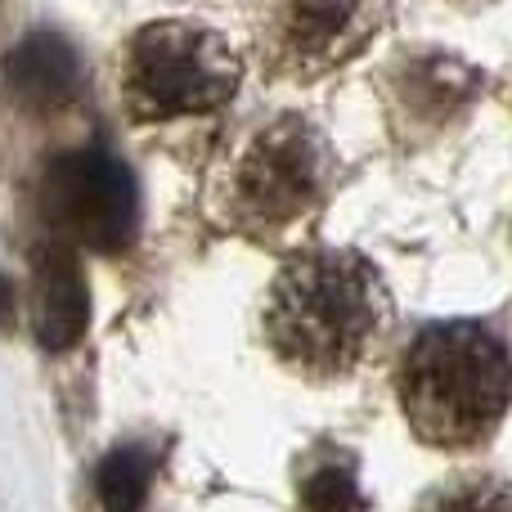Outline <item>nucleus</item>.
I'll list each match as a JSON object with an SVG mask.
<instances>
[{
	"mask_svg": "<svg viewBox=\"0 0 512 512\" xmlns=\"http://www.w3.org/2000/svg\"><path fill=\"white\" fill-rule=\"evenodd\" d=\"M391 292L373 261L346 248H310L283 261L265 301V342L306 382L351 378L387 337Z\"/></svg>",
	"mask_w": 512,
	"mask_h": 512,
	"instance_id": "1",
	"label": "nucleus"
},
{
	"mask_svg": "<svg viewBox=\"0 0 512 512\" xmlns=\"http://www.w3.org/2000/svg\"><path fill=\"white\" fill-rule=\"evenodd\" d=\"M409 432L432 450H477L512 405V351L477 319L427 324L396 373Z\"/></svg>",
	"mask_w": 512,
	"mask_h": 512,
	"instance_id": "2",
	"label": "nucleus"
},
{
	"mask_svg": "<svg viewBox=\"0 0 512 512\" xmlns=\"http://www.w3.org/2000/svg\"><path fill=\"white\" fill-rule=\"evenodd\" d=\"M337 189V153L310 117L283 113L239 140L212 189L216 216L256 243H274Z\"/></svg>",
	"mask_w": 512,
	"mask_h": 512,
	"instance_id": "3",
	"label": "nucleus"
},
{
	"mask_svg": "<svg viewBox=\"0 0 512 512\" xmlns=\"http://www.w3.org/2000/svg\"><path fill=\"white\" fill-rule=\"evenodd\" d=\"M243 63L203 23H149L122 59V99L135 122H176L216 113L239 95Z\"/></svg>",
	"mask_w": 512,
	"mask_h": 512,
	"instance_id": "4",
	"label": "nucleus"
},
{
	"mask_svg": "<svg viewBox=\"0 0 512 512\" xmlns=\"http://www.w3.org/2000/svg\"><path fill=\"white\" fill-rule=\"evenodd\" d=\"M41 203L50 221L90 252H122L135 239V180L104 149L54 158L45 171Z\"/></svg>",
	"mask_w": 512,
	"mask_h": 512,
	"instance_id": "5",
	"label": "nucleus"
},
{
	"mask_svg": "<svg viewBox=\"0 0 512 512\" xmlns=\"http://www.w3.org/2000/svg\"><path fill=\"white\" fill-rule=\"evenodd\" d=\"M378 27L373 0H279L265 23V63L283 77H324Z\"/></svg>",
	"mask_w": 512,
	"mask_h": 512,
	"instance_id": "6",
	"label": "nucleus"
},
{
	"mask_svg": "<svg viewBox=\"0 0 512 512\" xmlns=\"http://www.w3.org/2000/svg\"><path fill=\"white\" fill-rule=\"evenodd\" d=\"M481 90V72L459 54H400L382 77L387 122L400 140H436L472 108Z\"/></svg>",
	"mask_w": 512,
	"mask_h": 512,
	"instance_id": "7",
	"label": "nucleus"
},
{
	"mask_svg": "<svg viewBox=\"0 0 512 512\" xmlns=\"http://www.w3.org/2000/svg\"><path fill=\"white\" fill-rule=\"evenodd\" d=\"M90 324V292L77 256L63 243H45L32 261V328L45 351H68Z\"/></svg>",
	"mask_w": 512,
	"mask_h": 512,
	"instance_id": "8",
	"label": "nucleus"
},
{
	"mask_svg": "<svg viewBox=\"0 0 512 512\" xmlns=\"http://www.w3.org/2000/svg\"><path fill=\"white\" fill-rule=\"evenodd\" d=\"M77 54L59 32H32L14 45L5 63V81L27 108H59L77 90Z\"/></svg>",
	"mask_w": 512,
	"mask_h": 512,
	"instance_id": "9",
	"label": "nucleus"
},
{
	"mask_svg": "<svg viewBox=\"0 0 512 512\" xmlns=\"http://www.w3.org/2000/svg\"><path fill=\"white\" fill-rule=\"evenodd\" d=\"M414 512H512V481L468 472V477L436 486Z\"/></svg>",
	"mask_w": 512,
	"mask_h": 512,
	"instance_id": "10",
	"label": "nucleus"
},
{
	"mask_svg": "<svg viewBox=\"0 0 512 512\" xmlns=\"http://www.w3.org/2000/svg\"><path fill=\"white\" fill-rule=\"evenodd\" d=\"M144 490H149V454L126 445L113 450L99 468V504L104 512H140Z\"/></svg>",
	"mask_w": 512,
	"mask_h": 512,
	"instance_id": "11",
	"label": "nucleus"
},
{
	"mask_svg": "<svg viewBox=\"0 0 512 512\" xmlns=\"http://www.w3.org/2000/svg\"><path fill=\"white\" fill-rule=\"evenodd\" d=\"M360 508H364L360 481L342 463H324L319 472H310L301 481V512H360Z\"/></svg>",
	"mask_w": 512,
	"mask_h": 512,
	"instance_id": "12",
	"label": "nucleus"
},
{
	"mask_svg": "<svg viewBox=\"0 0 512 512\" xmlns=\"http://www.w3.org/2000/svg\"><path fill=\"white\" fill-rule=\"evenodd\" d=\"M14 310H18L14 279H9V274H0V328H14Z\"/></svg>",
	"mask_w": 512,
	"mask_h": 512,
	"instance_id": "13",
	"label": "nucleus"
}]
</instances>
